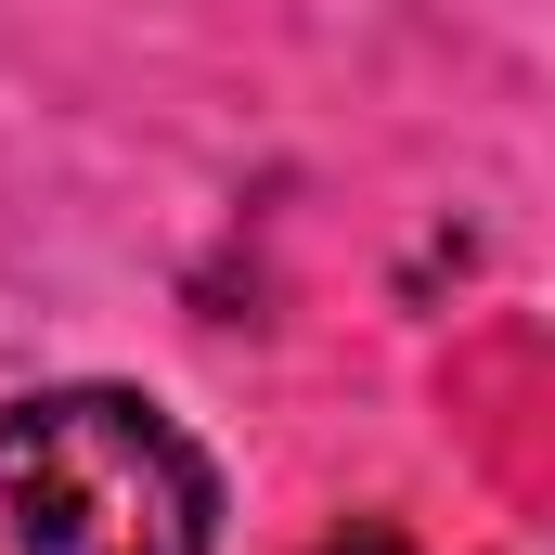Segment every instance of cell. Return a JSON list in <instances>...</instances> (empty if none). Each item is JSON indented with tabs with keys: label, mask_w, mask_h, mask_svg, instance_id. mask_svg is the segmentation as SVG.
<instances>
[{
	"label": "cell",
	"mask_w": 555,
	"mask_h": 555,
	"mask_svg": "<svg viewBox=\"0 0 555 555\" xmlns=\"http://www.w3.org/2000/svg\"><path fill=\"white\" fill-rule=\"evenodd\" d=\"M220 478L130 388L0 401V555H207Z\"/></svg>",
	"instance_id": "obj_1"
},
{
	"label": "cell",
	"mask_w": 555,
	"mask_h": 555,
	"mask_svg": "<svg viewBox=\"0 0 555 555\" xmlns=\"http://www.w3.org/2000/svg\"><path fill=\"white\" fill-rule=\"evenodd\" d=\"M336 555H401V543H388V530H362V543H336Z\"/></svg>",
	"instance_id": "obj_2"
}]
</instances>
